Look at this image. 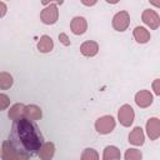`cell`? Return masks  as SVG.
<instances>
[{"mask_svg": "<svg viewBox=\"0 0 160 160\" xmlns=\"http://www.w3.org/2000/svg\"><path fill=\"white\" fill-rule=\"evenodd\" d=\"M9 140L31 155L38 154L45 142L38 125L28 119H21L12 122Z\"/></svg>", "mask_w": 160, "mask_h": 160, "instance_id": "obj_1", "label": "cell"}, {"mask_svg": "<svg viewBox=\"0 0 160 160\" xmlns=\"http://www.w3.org/2000/svg\"><path fill=\"white\" fill-rule=\"evenodd\" d=\"M62 1L50 2V5L45 6L40 12V20L45 25H54L59 19V9L58 5H61Z\"/></svg>", "mask_w": 160, "mask_h": 160, "instance_id": "obj_2", "label": "cell"}, {"mask_svg": "<svg viewBox=\"0 0 160 160\" xmlns=\"http://www.w3.org/2000/svg\"><path fill=\"white\" fill-rule=\"evenodd\" d=\"M115 126H116V121L115 118L111 115H102L95 121V130L100 135H108L112 132Z\"/></svg>", "mask_w": 160, "mask_h": 160, "instance_id": "obj_3", "label": "cell"}, {"mask_svg": "<svg viewBox=\"0 0 160 160\" xmlns=\"http://www.w3.org/2000/svg\"><path fill=\"white\" fill-rule=\"evenodd\" d=\"M135 119V111L129 104H124L118 110V120L124 128H130Z\"/></svg>", "mask_w": 160, "mask_h": 160, "instance_id": "obj_4", "label": "cell"}, {"mask_svg": "<svg viewBox=\"0 0 160 160\" xmlns=\"http://www.w3.org/2000/svg\"><path fill=\"white\" fill-rule=\"evenodd\" d=\"M111 24L116 31L122 32V31L128 30V28L130 25V14L126 10H121V11L116 12L112 18Z\"/></svg>", "mask_w": 160, "mask_h": 160, "instance_id": "obj_5", "label": "cell"}, {"mask_svg": "<svg viewBox=\"0 0 160 160\" xmlns=\"http://www.w3.org/2000/svg\"><path fill=\"white\" fill-rule=\"evenodd\" d=\"M141 20L151 30H156L160 26V16L152 9H145L141 14Z\"/></svg>", "mask_w": 160, "mask_h": 160, "instance_id": "obj_6", "label": "cell"}, {"mask_svg": "<svg viewBox=\"0 0 160 160\" xmlns=\"http://www.w3.org/2000/svg\"><path fill=\"white\" fill-rule=\"evenodd\" d=\"M19 148L10 140H4L1 144V159L2 160H15Z\"/></svg>", "mask_w": 160, "mask_h": 160, "instance_id": "obj_7", "label": "cell"}, {"mask_svg": "<svg viewBox=\"0 0 160 160\" xmlns=\"http://www.w3.org/2000/svg\"><path fill=\"white\" fill-rule=\"evenodd\" d=\"M146 135L150 140H156L160 138V119L159 118H150L145 124Z\"/></svg>", "mask_w": 160, "mask_h": 160, "instance_id": "obj_8", "label": "cell"}, {"mask_svg": "<svg viewBox=\"0 0 160 160\" xmlns=\"http://www.w3.org/2000/svg\"><path fill=\"white\" fill-rule=\"evenodd\" d=\"M70 30L74 35H82L88 30V21L84 16H75L70 21Z\"/></svg>", "mask_w": 160, "mask_h": 160, "instance_id": "obj_9", "label": "cell"}, {"mask_svg": "<svg viewBox=\"0 0 160 160\" xmlns=\"http://www.w3.org/2000/svg\"><path fill=\"white\" fill-rule=\"evenodd\" d=\"M136 105L141 109H146L149 108L151 104H152V100H154V96L149 91V90H140L135 94V98H134Z\"/></svg>", "mask_w": 160, "mask_h": 160, "instance_id": "obj_10", "label": "cell"}, {"mask_svg": "<svg viewBox=\"0 0 160 160\" xmlns=\"http://www.w3.org/2000/svg\"><path fill=\"white\" fill-rule=\"evenodd\" d=\"M25 109H26V105L22 104V102L14 104L12 106H10V110L8 112L9 119L12 120V122L18 121V120H21V119H25Z\"/></svg>", "mask_w": 160, "mask_h": 160, "instance_id": "obj_11", "label": "cell"}, {"mask_svg": "<svg viewBox=\"0 0 160 160\" xmlns=\"http://www.w3.org/2000/svg\"><path fill=\"white\" fill-rule=\"evenodd\" d=\"M129 142L134 146H142L145 142V134L144 130L140 126H135L130 132H129Z\"/></svg>", "mask_w": 160, "mask_h": 160, "instance_id": "obj_12", "label": "cell"}, {"mask_svg": "<svg viewBox=\"0 0 160 160\" xmlns=\"http://www.w3.org/2000/svg\"><path fill=\"white\" fill-rule=\"evenodd\" d=\"M80 52L86 58H92L99 52V44L94 40H86L80 45Z\"/></svg>", "mask_w": 160, "mask_h": 160, "instance_id": "obj_13", "label": "cell"}, {"mask_svg": "<svg viewBox=\"0 0 160 160\" xmlns=\"http://www.w3.org/2000/svg\"><path fill=\"white\" fill-rule=\"evenodd\" d=\"M55 155V144L52 141H45L38 152L40 160H51Z\"/></svg>", "mask_w": 160, "mask_h": 160, "instance_id": "obj_14", "label": "cell"}, {"mask_svg": "<svg viewBox=\"0 0 160 160\" xmlns=\"http://www.w3.org/2000/svg\"><path fill=\"white\" fill-rule=\"evenodd\" d=\"M132 36H134L135 41L139 44H146L150 41V38H151L150 31L144 26H136L132 30Z\"/></svg>", "mask_w": 160, "mask_h": 160, "instance_id": "obj_15", "label": "cell"}, {"mask_svg": "<svg viewBox=\"0 0 160 160\" xmlns=\"http://www.w3.org/2000/svg\"><path fill=\"white\" fill-rule=\"evenodd\" d=\"M42 118V110L40 106L35 105V104H30L26 105L25 109V119L31 120V121H38Z\"/></svg>", "mask_w": 160, "mask_h": 160, "instance_id": "obj_16", "label": "cell"}, {"mask_svg": "<svg viewBox=\"0 0 160 160\" xmlns=\"http://www.w3.org/2000/svg\"><path fill=\"white\" fill-rule=\"evenodd\" d=\"M36 48L42 54L50 52L54 49V41L49 35H42V36H40V39H39V41L36 44Z\"/></svg>", "mask_w": 160, "mask_h": 160, "instance_id": "obj_17", "label": "cell"}, {"mask_svg": "<svg viewBox=\"0 0 160 160\" xmlns=\"http://www.w3.org/2000/svg\"><path fill=\"white\" fill-rule=\"evenodd\" d=\"M120 158H121V152H120L119 148H116L114 145L105 146V149L102 151V160H120Z\"/></svg>", "mask_w": 160, "mask_h": 160, "instance_id": "obj_18", "label": "cell"}, {"mask_svg": "<svg viewBox=\"0 0 160 160\" xmlns=\"http://www.w3.org/2000/svg\"><path fill=\"white\" fill-rule=\"evenodd\" d=\"M12 84H14V79H12L11 74H9L6 71H1L0 72V89L8 90L12 86Z\"/></svg>", "mask_w": 160, "mask_h": 160, "instance_id": "obj_19", "label": "cell"}, {"mask_svg": "<svg viewBox=\"0 0 160 160\" xmlns=\"http://www.w3.org/2000/svg\"><path fill=\"white\" fill-rule=\"evenodd\" d=\"M124 159L125 160H142V152H141V150H139L136 148H130L125 151Z\"/></svg>", "mask_w": 160, "mask_h": 160, "instance_id": "obj_20", "label": "cell"}, {"mask_svg": "<svg viewBox=\"0 0 160 160\" xmlns=\"http://www.w3.org/2000/svg\"><path fill=\"white\" fill-rule=\"evenodd\" d=\"M80 160H99V152L92 148H86L82 150Z\"/></svg>", "mask_w": 160, "mask_h": 160, "instance_id": "obj_21", "label": "cell"}, {"mask_svg": "<svg viewBox=\"0 0 160 160\" xmlns=\"http://www.w3.org/2000/svg\"><path fill=\"white\" fill-rule=\"evenodd\" d=\"M9 106H10V98H9L6 94L1 92V94H0V110L4 111V110H6Z\"/></svg>", "mask_w": 160, "mask_h": 160, "instance_id": "obj_22", "label": "cell"}, {"mask_svg": "<svg viewBox=\"0 0 160 160\" xmlns=\"http://www.w3.org/2000/svg\"><path fill=\"white\" fill-rule=\"evenodd\" d=\"M30 155L31 154H29L28 151H25V150L19 148V151H18V155H16L15 160H30Z\"/></svg>", "mask_w": 160, "mask_h": 160, "instance_id": "obj_23", "label": "cell"}, {"mask_svg": "<svg viewBox=\"0 0 160 160\" xmlns=\"http://www.w3.org/2000/svg\"><path fill=\"white\" fill-rule=\"evenodd\" d=\"M58 38H59V41H60V42H61L64 46H69V45L71 44V41H70L69 36H68L65 32H60Z\"/></svg>", "mask_w": 160, "mask_h": 160, "instance_id": "obj_24", "label": "cell"}, {"mask_svg": "<svg viewBox=\"0 0 160 160\" xmlns=\"http://www.w3.org/2000/svg\"><path fill=\"white\" fill-rule=\"evenodd\" d=\"M151 88H152V91L155 95L160 96V79H155L151 84Z\"/></svg>", "mask_w": 160, "mask_h": 160, "instance_id": "obj_25", "label": "cell"}, {"mask_svg": "<svg viewBox=\"0 0 160 160\" xmlns=\"http://www.w3.org/2000/svg\"><path fill=\"white\" fill-rule=\"evenodd\" d=\"M6 11H8L6 4H5L4 1H0V18H4L5 14H6Z\"/></svg>", "mask_w": 160, "mask_h": 160, "instance_id": "obj_26", "label": "cell"}, {"mask_svg": "<svg viewBox=\"0 0 160 160\" xmlns=\"http://www.w3.org/2000/svg\"><path fill=\"white\" fill-rule=\"evenodd\" d=\"M96 0H91V1H86V0H81V4L82 5H85V6H94V5H96Z\"/></svg>", "mask_w": 160, "mask_h": 160, "instance_id": "obj_27", "label": "cell"}, {"mask_svg": "<svg viewBox=\"0 0 160 160\" xmlns=\"http://www.w3.org/2000/svg\"><path fill=\"white\" fill-rule=\"evenodd\" d=\"M149 2H150V5L160 9V0H149Z\"/></svg>", "mask_w": 160, "mask_h": 160, "instance_id": "obj_28", "label": "cell"}]
</instances>
